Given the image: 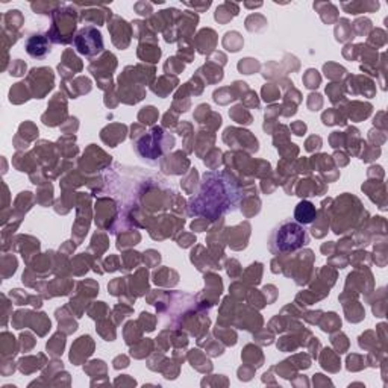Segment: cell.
Wrapping results in <instances>:
<instances>
[{"mask_svg":"<svg viewBox=\"0 0 388 388\" xmlns=\"http://www.w3.org/2000/svg\"><path fill=\"white\" fill-rule=\"evenodd\" d=\"M308 243V232L303 228V224L294 220H284L273 229L268 240V246L272 254L285 255L302 249Z\"/></svg>","mask_w":388,"mask_h":388,"instance_id":"obj_2","label":"cell"},{"mask_svg":"<svg viewBox=\"0 0 388 388\" xmlns=\"http://www.w3.org/2000/svg\"><path fill=\"white\" fill-rule=\"evenodd\" d=\"M26 52L29 53L32 58H44L48 57L50 53V44L48 41V38L44 37L41 34L37 35H32V37L28 38L26 41V46H24Z\"/></svg>","mask_w":388,"mask_h":388,"instance_id":"obj_4","label":"cell"},{"mask_svg":"<svg viewBox=\"0 0 388 388\" xmlns=\"http://www.w3.org/2000/svg\"><path fill=\"white\" fill-rule=\"evenodd\" d=\"M317 217V211H315V206L308 202V201H302L299 205L296 206L294 211V219L297 223L301 224H310Z\"/></svg>","mask_w":388,"mask_h":388,"instance_id":"obj_5","label":"cell"},{"mask_svg":"<svg viewBox=\"0 0 388 388\" xmlns=\"http://www.w3.org/2000/svg\"><path fill=\"white\" fill-rule=\"evenodd\" d=\"M76 48L80 53H84L87 57H92L94 53L101 52L103 49V40L102 35L94 28H85L78 34L76 37Z\"/></svg>","mask_w":388,"mask_h":388,"instance_id":"obj_3","label":"cell"},{"mask_svg":"<svg viewBox=\"0 0 388 388\" xmlns=\"http://www.w3.org/2000/svg\"><path fill=\"white\" fill-rule=\"evenodd\" d=\"M238 199L240 193L236 180L224 171H217L205 175L199 193L192 199V205L193 208L196 206V214L217 217L223 213L236 210Z\"/></svg>","mask_w":388,"mask_h":388,"instance_id":"obj_1","label":"cell"}]
</instances>
